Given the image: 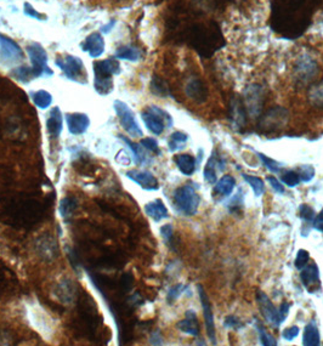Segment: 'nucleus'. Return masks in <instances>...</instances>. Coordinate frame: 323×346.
Returning <instances> with one entry per match:
<instances>
[{"label": "nucleus", "instance_id": "1", "mask_svg": "<svg viewBox=\"0 0 323 346\" xmlns=\"http://www.w3.org/2000/svg\"><path fill=\"white\" fill-rule=\"evenodd\" d=\"M120 73L119 61L108 57L94 62V88L100 95H108L113 90V75Z\"/></svg>", "mask_w": 323, "mask_h": 346}, {"label": "nucleus", "instance_id": "2", "mask_svg": "<svg viewBox=\"0 0 323 346\" xmlns=\"http://www.w3.org/2000/svg\"><path fill=\"white\" fill-rule=\"evenodd\" d=\"M141 117L146 128L154 135H160L166 128L173 125L172 116L158 106L146 107L141 112Z\"/></svg>", "mask_w": 323, "mask_h": 346}, {"label": "nucleus", "instance_id": "3", "mask_svg": "<svg viewBox=\"0 0 323 346\" xmlns=\"http://www.w3.org/2000/svg\"><path fill=\"white\" fill-rule=\"evenodd\" d=\"M174 204L184 215H196L199 207V196L191 185H184L174 192Z\"/></svg>", "mask_w": 323, "mask_h": 346}, {"label": "nucleus", "instance_id": "4", "mask_svg": "<svg viewBox=\"0 0 323 346\" xmlns=\"http://www.w3.org/2000/svg\"><path fill=\"white\" fill-rule=\"evenodd\" d=\"M55 65L62 70L63 75L72 82L87 84V73H85V66L83 60L74 55H66L63 57H57L55 60Z\"/></svg>", "mask_w": 323, "mask_h": 346}, {"label": "nucleus", "instance_id": "5", "mask_svg": "<svg viewBox=\"0 0 323 346\" xmlns=\"http://www.w3.org/2000/svg\"><path fill=\"white\" fill-rule=\"evenodd\" d=\"M113 106L118 116V121H119L122 128L126 130V133L129 134L132 137L144 136V133H142L138 121H136L135 113L130 108L129 105H127L126 102L120 100H115Z\"/></svg>", "mask_w": 323, "mask_h": 346}, {"label": "nucleus", "instance_id": "6", "mask_svg": "<svg viewBox=\"0 0 323 346\" xmlns=\"http://www.w3.org/2000/svg\"><path fill=\"white\" fill-rule=\"evenodd\" d=\"M26 53L28 55L30 65L39 75H53L54 72L48 66V53L39 43H30L26 47Z\"/></svg>", "mask_w": 323, "mask_h": 346}, {"label": "nucleus", "instance_id": "7", "mask_svg": "<svg viewBox=\"0 0 323 346\" xmlns=\"http://www.w3.org/2000/svg\"><path fill=\"white\" fill-rule=\"evenodd\" d=\"M264 90L260 85L252 84L245 90V107L251 117L255 118L263 111Z\"/></svg>", "mask_w": 323, "mask_h": 346}, {"label": "nucleus", "instance_id": "8", "mask_svg": "<svg viewBox=\"0 0 323 346\" xmlns=\"http://www.w3.org/2000/svg\"><path fill=\"white\" fill-rule=\"evenodd\" d=\"M289 118L288 111L283 107H273L270 111H267L261 117L259 122V127L265 130H276L281 129L287 124Z\"/></svg>", "mask_w": 323, "mask_h": 346}, {"label": "nucleus", "instance_id": "9", "mask_svg": "<svg viewBox=\"0 0 323 346\" xmlns=\"http://www.w3.org/2000/svg\"><path fill=\"white\" fill-rule=\"evenodd\" d=\"M198 294H199L200 304H202L203 309V316H204V322H206V328H207V335L210 339L213 345H216V330H215V322H214V315L212 311V305H210L209 298L207 295V292L204 290V288L198 284L197 286Z\"/></svg>", "mask_w": 323, "mask_h": 346}, {"label": "nucleus", "instance_id": "10", "mask_svg": "<svg viewBox=\"0 0 323 346\" xmlns=\"http://www.w3.org/2000/svg\"><path fill=\"white\" fill-rule=\"evenodd\" d=\"M257 300L264 320L266 321V322H269L272 327H276V328L279 327V324L282 323L281 318H279V312L275 307V305L272 304V301H271L269 296H267L264 292H258Z\"/></svg>", "mask_w": 323, "mask_h": 346}, {"label": "nucleus", "instance_id": "11", "mask_svg": "<svg viewBox=\"0 0 323 346\" xmlns=\"http://www.w3.org/2000/svg\"><path fill=\"white\" fill-rule=\"evenodd\" d=\"M23 59V51L16 42L0 34V60L4 62H16Z\"/></svg>", "mask_w": 323, "mask_h": 346}, {"label": "nucleus", "instance_id": "12", "mask_svg": "<svg viewBox=\"0 0 323 346\" xmlns=\"http://www.w3.org/2000/svg\"><path fill=\"white\" fill-rule=\"evenodd\" d=\"M105 39L100 32H93L90 33L84 42L82 43V50L84 53H88V55L91 59H99L105 53Z\"/></svg>", "mask_w": 323, "mask_h": 346}, {"label": "nucleus", "instance_id": "13", "mask_svg": "<svg viewBox=\"0 0 323 346\" xmlns=\"http://www.w3.org/2000/svg\"><path fill=\"white\" fill-rule=\"evenodd\" d=\"M126 175L128 179L136 182L140 187L146 189V191H157L159 188V182H158L156 176L150 171L129 170Z\"/></svg>", "mask_w": 323, "mask_h": 346}, {"label": "nucleus", "instance_id": "14", "mask_svg": "<svg viewBox=\"0 0 323 346\" xmlns=\"http://www.w3.org/2000/svg\"><path fill=\"white\" fill-rule=\"evenodd\" d=\"M66 123L72 135H83L90 127V118L85 113H68L66 114Z\"/></svg>", "mask_w": 323, "mask_h": 346}, {"label": "nucleus", "instance_id": "15", "mask_svg": "<svg viewBox=\"0 0 323 346\" xmlns=\"http://www.w3.org/2000/svg\"><path fill=\"white\" fill-rule=\"evenodd\" d=\"M185 90L186 95L197 103L204 102L207 100V96H208V89H207L206 84L200 79L197 78L191 79L186 85Z\"/></svg>", "mask_w": 323, "mask_h": 346}, {"label": "nucleus", "instance_id": "16", "mask_svg": "<svg viewBox=\"0 0 323 346\" xmlns=\"http://www.w3.org/2000/svg\"><path fill=\"white\" fill-rule=\"evenodd\" d=\"M300 280L303 286L310 293L315 292V284L319 286V270L316 264H310L304 266L300 272Z\"/></svg>", "mask_w": 323, "mask_h": 346}, {"label": "nucleus", "instance_id": "17", "mask_svg": "<svg viewBox=\"0 0 323 346\" xmlns=\"http://www.w3.org/2000/svg\"><path fill=\"white\" fill-rule=\"evenodd\" d=\"M317 70V63L315 62V60H312L309 56L300 57L297 61V63H295V72H297V74L303 81H307V79L315 76Z\"/></svg>", "mask_w": 323, "mask_h": 346}, {"label": "nucleus", "instance_id": "18", "mask_svg": "<svg viewBox=\"0 0 323 346\" xmlns=\"http://www.w3.org/2000/svg\"><path fill=\"white\" fill-rule=\"evenodd\" d=\"M63 129V118L62 112L59 107H54L49 113V117L47 119V130L50 137H59Z\"/></svg>", "mask_w": 323, "mask_h": 346}, {"label": "nucleus", "instance_id": "19", "mask_svg": "<svg viewBox=\"0 0 323 346\" xmlns=\"http://www.w3.org/2000/svg\"><path fill=\"white\" fill-rule=\"evenodd\" d=\"M230 114H231V121L234 125V128L239 129L243 128L247 123V112L245 103L242 102V100L236 97L231 101L230 105Z\"/></svg>", "mask_w": 323, "mask_h": 346}, {"label": "nucleus", "instance_id": "20", "mask_svg": "<svg viewBox=\"0 0 323 346\" xmlns=\"http://www.w3.org/2000/svg\"><path fill=\"white\" fill-rule=\"evenodd\" d=\"M186 318L185 320L180 321V322L176 324V327L181 330L182 333H186L188 335H193L197 336L199 334V326H198V320H197V315L193 310H187L185 314Z\"/></svg>", "mask_w": 323, "mask_h": 346}, {"label": "nucleus", "instance_id": "21", "mask_svg": "<svg viewBox=\"0 0 323 346\" xmlns=\"http://www.w3.org/2000/svg\"><path fill=\"white\" fill-rule=\"evenodd\" d=\"M145 213L150 217H152L156 222H159L160 220L169 217V213H168L167 207L164 206L162 200H154L146 204Z\"/></svg>", "mask_w": 323, "mask_h": 346}, {"label": "nucleus", "instance_id": "22", "mask_svg": "<svg viewBox=\"0 0 323 346\" xmlns=\"http://www.w3.org/2000/svg\"><path fill=\"white\" fill-rule=\"evenodd\" d=\"M179 170L186 176H191L196 171V159L190 155H179L174 158Z\"/></svg>", "mask_w": 323, "mask_h": 346}, {"label": "nucleus", "instance_id": "23", "mask_svg": "<svg viewBox=\"0 0 323 346\" xmlns=\"http://www.w3.org/2000/svg\"><path fill=\"white\" fill-rule=\"evenodd\" d=\"M321 344V335L319 330L313 322L307 323L304 328L303 335V345L305 346H318Z\"/></svg>", "mask_w": 323, "mask_h": 346}, {"label": "nucleus", "instance_id": "24", "mask_svg": "<svg viewBox=\"0 0 323 346\" xmlns=\"http://www.w3.org/2000/svg\"><path fill=\"white\" fill-rule=\"evenodd\" d=\"M114 57L118 60H126L130 61V62H136V61L141 59V51H140V49L135 47L126 45V47H120L115 50Z\"/></svg>", "mask_w": 323, "mask_h": 346}, {"label": "nucleus", "instance_id": "25", "mask_svg": "<svg viewBox=\"0 0 323 346\" xmlns=\"http://www.w3.org/2000/svg\"><path fill=\"white\" fill-rule=\"evenodd\" d=\"M11 75L14 76L15 79H17V81H20L22 83H28V82L32 81V79L41 78L39 73L36 72V70L33 68L32 66L30 67H28V66L16 67V68L11 70Z\"/></svg>", "mask_w": 323, "mask_h": 346}, {"label": "nucleus", "instance_id": "26", "mask_svg": "<svg viewBox=\"0 0 323 346\" xmlns=\"http://www.w3.org/2000/svg\"><path fill=\"white\" fill-rule=\"evenodd\" d=\"M236 186V180L231 175H224L219 181H216L214 192L220 196H230Z\"/></svg>", "mask_w": 323, "mask_h": 346}, {"label": "nucleus", "instance_id": "27", "mask_svg": "<svg viewBox=\"0 0 323 346\" xmlns=\"http://www.w3.org/2000/svg\"><path fill=\"white\" fill-rule=\"evenodd\" d=\"M78 207V201L75 200L74 197H65L63 200H61L60 206H59V211L60 215L63 217V220L68 221L71 219V216L74 213V210L77 209Z\"/></svg>", "mask_w": 323, "mask_h": 346}, {"label": "nucleus", "instance_id": "28", "mask_svg": "<svg viewBox=\"0 0 323 346\" xmlns=\"http://www.w3.org/2000/svg\"><path fill=\"white\" fill-rule=\"evenodd\" d=\"M307 99L313 107L323 108V81L311 85L307 93Z\"/></svg>", "mask_w": 323, "mask_h": 346}, {"label": "nucleus", "instance_id": "29", "mask_svg": "<svg viewBox=\"0 0 323 346\" xmlns=\"http://www.w3.org/2000/svg\"><path fill=\"white\" fill-rule=\"evenodd\" d=\"M33 103L38 107L39 109H47L53 103V95L47 90H38L34 93H30Z\"/></svg>", "mask_w": 323, "mask_h": 346}, {"label": "nucleus", "instance_id": "30", "mask_svg": "<svg viewBox=\"0 0 323 346\" xmlns=\"http://www.w3.org/2000/svg\"><path fill=\"white\" fill-rule=\"evenodd\" d=\"M188 140V135L187 134L182 133V131H175V133H173L172 135H170V140H169V149L172 152H175L178 151V149H181L184 148V145L186 143V141Z\"/></svg>", "mask_w": 323, "mask_h": 346}, {"label": "nucleus", "instance_id": "31", "mask_svg": "<svg viewBox=\"0 0 323 346\" xmlns=\"http://www.w3.org/2000/svg\"><path fill=\"white\" fill-rule=\"evenodd\" d=\"M151 91L159 97H167L170 95L169 88H168L166 82L163 79H160L159 76H153V79H152Z\"/></svg>", "mask_w": 323, "mask_h": 346}, {"label": "nucleus", "instance_id": "32", "mask_svg": "<svg viewBox=\"0 0 323 346\" xmlns=\"http://www.w3.org/2000/svg\"><path fill=\"white\" fill-rule=\"evenodd\" d=\"M219 162L216 161L214 156L209 158V161L207 162L206 168H204V179L206 181H208L212 185L216 183V167H218Z\"/></svg>", "mask_w": 323, "mask_h": 346}, {"label": "nucleus", "instance_id": "33", "mask_svg": "<svg viewBox=\"0 0 323 346\" xmlns=\"http://www.w3.org/2000/svg\"><path fill=\"white\" fill-rule=\"evenodd\" d=\"M243 179L248 182V185H251V187L257 197H261L265 192V185L263 179H260L259 176H252V175H247L245 174L243 175Z\"/></svg>", "mask_w": 323, "mask_h": 346}, {"label": "nucleus", "instance_id": "34", "mask_svg": "<svg viewBox=\"0 0 323 346\" xmlns=\"http://www.w3.org/2000/svg\"><path fill=\"white\" fill-rule=\"evenodd\" d=\"M120 139L127 143L128 147H129L130 149H132V152L134 155V159H135L136 164H144L145 162L147 161V159H146V155L144 152H142L141 146L135 145V143L132 142V141L128 139V137H124V136L120 135Z\"/></svg>", "mask_w": 323, "mask_h": 346}, {"label": "nucleus", "instance_id": "35", "mask_svg": "<svg viewBox=\"0 0 323 346\" xmlns=\"http://www.w3.org/2000/svg\"><path fill=\"white\" fill-rule=\"evenodd\" d=\"M281 180L285 185L289 186V187H295V186L299 185L301 181L299 173H297V171L294 170H286L285 173L282 174Z\"/></svg>", "mask_w": 323, "mask_h": 346}, {"label": "nucleus", "instance_id": "36", "mask_svg": "<svg viewBox=\"0 0 323 346\" xmlns=\"http://www.w3.org/2000/svg\"><path fill=\"white\" fill-rule=\"evenodd\" d=\"M257 329H258V332H259V335H260L261 344L265 345V346H273V345H277L276 339L273 338L272 335L269 334V333L266 332V329L264 328L263 324L257 322Z\"/></svg>", "mask_w": 323, "mask_h": 346}, {"label": "nucleus", "instance_id": "37", "mask_svg": "<svg viewBox=\"0 0 323 346\" xmlns=\"http://www.w3.org/2000/svg\"><path fill=\"white\" fill-rule=\"evenodd\" d=\"M258 156H259V158H260L261 163L264 164V167H266L267 169L271 171V173L277 174V173H279V171H281V164L277 163L275 159H271V158L267 157V156L261 155V153H258Z\"/></svg>", "mask_w": 323, "mask_h": 346}, {"label": "nucleus", "instance_id": "38", "mask_svg": "<svg viewBox=\"0 0 323 346\" xmlns=\"http://www.w3.org/2000/svg\"><path fill=\"white\" fill-rule=\"evenodd\" d=\"M299 175H300L301 181H304V182L311 181L313 177H315V168L309 164L301 165V167L299 168Z\"/></svg>", "mask_w": 323, "mask_h": 346}, {"label": "nucleus", "instance_id": "39", "mask_svg": "<svg viewBox=\"0 0 323 346\" xmlns=\"http://www.w3.org/2000/svg\"><path fill=\"white\" fill-rule=\"evenodd\" d=\"M140 145L144 147L145 149H147V151L156 153V155H160L159 146H158L157 140H154L153 137H145V139L140 141Z\"/></svg>", "mask_w": 323, "mask_h": 346}, {"label": "nucleus", "instance_id": "40", "mask_svg": "<svg viewBox=\"0 0 323 346\" xmlns=\"http://www.w3.org/2000/svg\"><path fill=\"white\" fill-rule=\"evenodd\" d=\"M299 214H300L301 219L305 220V221H310V222H312L316 216L315 210H313V208L310 207L309 204H301L299 208Z\"/></svg>", "mask_w": 323, "mask_h": 346}, {"label": "nucleus", "instance_id": "41", "mask_svg": "<svg viewBox=\"0 0 323 346\" xmlns=\"http://www.w3.org/2000/svg\"><path fill=\"white\" fill-rule=\"evenodd\" d=\"M310 260V254L307 250H304V249H300L299 252L297 254V258H295V267L298 268V270H301V268L304 267V266L307 265V262H309Z\"/></svg>", "mask_w": 323, "mask_h": 346}, {"label": "nucleus", "instance_id": "42", "mask_svg": "<svg viewBox=\"0 0 323 346\" xmlns=\"http://www.w3.org/2000/svg\"><path fill=\"white\" fill-rule=\"evenodd\" d=\"M185 289H186V287L182 286V284H176V286L172 287V288H170L169 292H168L167 300L169 302H174L176 299L179 298L180 295H181L182 293H184Z\"/></svg>", "mask_w": 323, "mask_h": 346}, {"label": "nucleus", "instance_id": "43", "mask_svg": "<svg viewBox=\"0 0 323 346\" xmlns=\"http://www.w3.org/2000/svg\"><path fill=\"white\" fill-rule=\"evenodd\" d=\"M23 12H24V15H26V16L35 18V20H44L45 18L44 15L41 14V12H39L38 10H35V9L33 8V6L30 5L29 3H24Z\"/></svg>", "mask_w": 323, "mask_h": 346}, {"label": "nucleus", "instance_id": "44", "mask_svg": "<svg viewBox=\"0 0 323 346\" xmlns=\"http://www.w3.org/2000/svg\"><path fill=\"white\" fill-rule=\"evenodd\" d=\"M160 235L162 237H163V240L167 242V244H169L170 242L173 240V235H174V231H173V226L172 225H164L160 227Z\"/></svg>", "mask_w": 323, "mask_h": 346}, {"label": "nucleus", "instance_id": "45", "mask_svg": "<svg viewBox=\"0 0 323 346\" xmlns=\"http://www.w3.org/2000/svg\"><path fill=\"white\" fill-rule=\"evenodd\" d=\"M298 335H299V328H298L297 326H293V327H291V328L285 329V332L282 333L283 339H286V340H288V341H292L293 339L297 338Z\"/></svg>", "mask_w": 323, "mask_h": 346}, {"label": "nucleus", "instance_id": "46", "mask_svg": "<svg viewBox=\"0 0 323 346\" xmlns=\"http://www.w3.org/2000/svg\"><path fill=\"white\" fill-rule=\"evenodd\" d=\"M224 326L227 327V328H236L237 329V328H240V327H243V324L240 323V321L237 317L227 316L226 318H225Z\"/></svg>", "mask_w": 323, "mask_h": 346}, {"label": "nucleus", "instance_id": "47", "mask_svg": "<svg viewBox=\"0 0 323 346\" xmlns=\"http://www.w3.org/2000/svg\"><path fill=\"white\" fill-rule=\"evenodd\" d=\"M115 161H117L120 165H123V167H128V165L132 163V159H130L129 156H128V153L124 151V149L119 151V153L117 155V157H115Z\"/></svg>", "mask_w": 323, "mask_h": 346}, {"label": "nucleus", "instance_id": "48", "mask_svg": "<svg viewBox=\"0 0 323 346\" xmlns=\"http://www.w3.org/2000/svg\"><path fill=\"white\" fill-rule=\"evenodd\" d=\"M267 181L270 182L271 187L275 189L276 192H278V194H285V187H283V185H281V182H279L275 176H269L267 177Z\"/></svg>", "mask_w": 323, "mask_h": 346}, {"label": "nucleus", "instance_id": "49", "mask_svg": "<svg viewBox=\"0 0 323 346\" xmlns=\"http://www.w3.org/2000/svg\"><path fill=\"white\" fill-rule=\"evenodd\" d=\"M312 227L323 234V209L319 211V214H317V215L315 216V219H313Z\"/></svg>", "mask_w": 323, "mask_h": 346}, {"label": "nucleus", "instance_id": "50", "mask_svg": "<svg viewBox=\"0 0 323 346\" xmlns=\"http://www.w3.org/2000/svg\"><path fill=\"white\" fill-rule=\"evenodd\" d=\"M289 309H291V305L288 304V302H283V304L281 305V307H279V318H281V322H283V321L286 320L288 316V314H289Z\"/></svg>", "mask_w": 323, "mask_h": 346}, {"label": "nucleus", "instance_id": "51", "mask_svg": "<svg viewBox=\"0 0 323 346\" xmlns=\"http://www.w3.org/2000/svg\"><path fill=\"white\" fill-rule=\"evenodd\" d=\"M115 23H117V21H115V20H111L108 23H106L105 26H102V27H101V32H102V33H109L112 29L114 28Z\"/></svg>", "mask_w": 323, "mask_h": 346}, {"label": "nucleus", "instance_id": "52", "mask_svg": "<svg viewBox=\"0 0 323 346\" xmlns=\"http://www.w3.org/2000/svg\"><path fill=\"white\" fill-rule=\"evenodd\" d=\"M151 344H154V345H160L162 344V336L159 334V332L153 333V335L151 336Z\"/></svg>", "mask_w": 323, "mask_h": 346}]
</instances>
